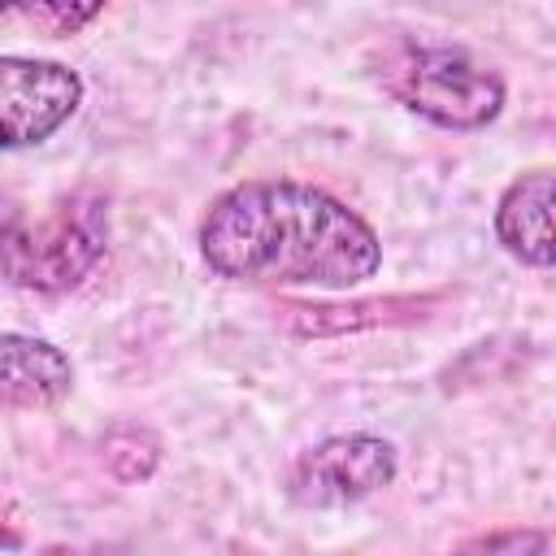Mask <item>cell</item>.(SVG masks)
<instances>
[{"label":"cell","instance_id":"cell-1","mask_svg":"<svg viewBox=\"0 0 556 556\" xmlns=\"http://www.w3.org/2000/svg\"><path fill=\"white\" fill-rule=\"evenodd\" d=\"M213 274L256 287H361L382 265L374 226L321 187L256 178L222 191L200 222Z\"/></svg>","mask_w":556,"mask_h":556},{"label":"cell","instance_id":"cell-2","mask_svg":"<svg viewBox=\"0 0 556 556\" xmlns=\"http://www.w3.org/2000/svg\"><path fill=\"white\" fill-rule=\"evenodd\" d=\"M109 248V204L100 191L83 187L61 195L48 213L0 208V274L39 295L74 291Z\"/></svg>","mask_w":556,"mask_h":556},{"label":"cell","instance_id":"cell-3","mask_svg":"<svg viewBox=\"0 0 556 556\" xmlns=\"http://www.w3.org/2000/svg\"><path fill=\"white\" fill-rule=\"evenodd\" d=\"M382 87L417 117L443 130H478L504 109V83L465 48L395 43L378 70Z\"/></svg>","mask_w":556,"mask_h":556},{"label":"cell","instance_id":"cell-4","mask_svg":"<svg viewBox=\"0 0 556 556\" xmlns=\"http://www.w3.org/2000/svg\"><path fill=\"white\" fill-rule=\"evenodd\" d=\"M395 478V447L378 434H334L300 452L287 469V495L304 508H343Z\"/></svg>","mask_w":556,"mask_h":556},{"label":"cell","instance_id":"cell-5","mask_svg":"<svg viewBox=\"0 0 556 556\" xmlns=\"http://www.w3.org/2000/svg\"><path fill=\"white\" fill-rule=\"evenodd\" d=\"M83 104V78L61 61L0 56V152L52 139Z\"/></svg>","mask_w":556,"mask_h":556},{"label":"cell","instance_id":"cell-6","mask_svg":"<svg viewBox=\"0 0 556 556\" xmlns=\"http://www.w3.org/2000/svg\"><path fill=\"white\" fill-rule=\"evenodd\" d=\"M74 387L70 356L35 334H0V404L52 408Z\"/></svg>","mask_w":556,"mask_h":556},{"label":"cell","instance_id":"cell-7","mask_svg":"<svg viewBox=\"0 0 556 556\" xmlns=\"http://www.w3.org/2000/svg\"><path fill=\"white\" fill-rule=\"evenodd\" d=\"M495 235L504 252H513L521 265H534V269L552 265V174L547 169L521 174L500 195Z\"/></svg>","mask_w":556,"mask_h":556},{"label":"cell","instance_id":"cell-8","mask_svg":"<svg viewBox=\"0 0 556 556\" xmlns=\"http://www.w3.org/2000/svg\"><path fill=\"white\" fill-rule=\"evenodd\" d=\"M104 4L109 0H0V22L22 17V22L43 26L56 39H65V35H78L83 26H91L104 13Z\"/></svg>","mask_w":556,"mask_h":556},{"label":"cell","instance_id":"cell-9","mask_svg":"<svg viewBox=\"0 0 556 556\" xmlns=\"http://www.w3.org/2000/svg\"><path fill=\"white\" fill-rule=\"evenodd\" d=\"M469 547H482V552H495V547H534V552H543L547 547V534H486V539H478V543H469Z\"/></svg>","mask_w":556,"mask_h":556},{"label":"cell","instance_id":"cell-10","mask_svg":"<svg viewBox=\"0 0 556 556\" xmlns=\"http://www.w3.org/2000/svg\"><path fill=\"white\" fill-rule=\"evenodd\" d=\"M0 547L17 552V547H22V534H13V530H0Z\"/></svg>","mask_w":556,"mask_h":556}]
</instances>
